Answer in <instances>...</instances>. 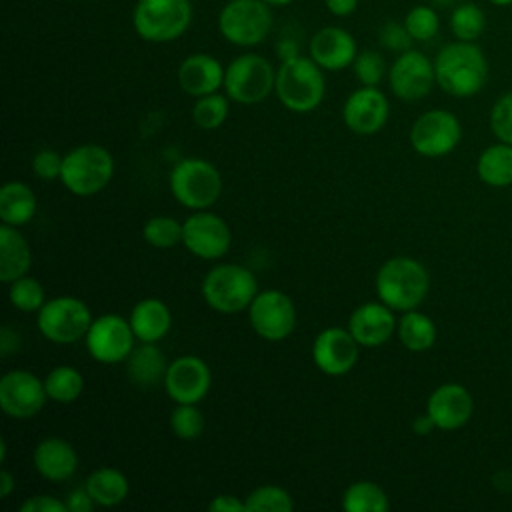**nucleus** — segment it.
Instances as JSON below:
<instances>
[{
  "label": "nucleus",
  "instance_id": "nucleus-1",
  "mask_svg": "<svg viewBox=\"0 0 512 512\" xmlns=\"http://www.w3.org/2000/svg\"><path fill=\"white\" fill-rule=\"evenodd\" d=\"M436 84L450 96L470 98L488 80V60L474 42L456 40L442 46L434 58Z\"/></svg>",
  "mask_w": 512,
  "mask_h": 512
},
{
  "label": "nucleus",
  "instance_id": "nucleus-2",
  "mask_svg": "<svg viewBox=\"0 0 512 512\" xmlns=\"http://www.w3.org/2000/svg\"><path fill=\"white\" fill-rule=\"evenodd\" d=\"M376 294L394 312H408L422 304L430 288V276L422 262L410 256L388 258L376 272Z\"/></svg>",
  "mask_w": 512,
  "mask_h": 512
},
{
  "label": "nucleus",
  "instance_id": "nucleus-3",
  "mask_svg": "<svg viewBox=\"0 0 512 512\" xmlns=\"http://www.w3.org/2000/svg\"><path fill=\"white\" fill-rule=\"evenodd\" d=\"M280 104L296 114L316 110L326 94L322 68L310 56H296L280 62L276 70V88Z\"/></svg>",
  "mask_w": 512,
  "mask_h": 512
},
{
  "label": "nucleus",
  "instance_id": "nucleus-4",
  "mask_svg": "<svg viewBox=\"0 0 512 512\" xmlns=\"http://www.w3.org/2000/svg\"><path fill=\"white\" fill-rule=\"evenodd\" d=\"M204 302L220 314H238L248 310L258 294V280L246 266L224 262L208 270L200 284Z\"/></svg>",
  "mask_w": 512,
  "mask_h": 512
},
{
  "label": "nucleus",
  "instance_id": "nucleus-5",
  "mask_svg": "<svg viewBox=\"0 0 512 512\" xmlns=\"http://www.w3.org/2000/svg\"><path fill=\"white\" fill-rule=\"evenodd\" d=\"M114 176V158L108 148L100 144H80L64 154L60 182L64 188L80 198L102 192Z\"/></svg>",
  "mask_w": 512,
  "mask_h": 512
},
{
  "label": "nucleus",
  "instance_id": "nucleus-6",
  "mask_svg": "<svg viewBox=\"0 0 512 512\" xmlns=\"http://www.w3.org/2000/svg\"><path fill=\"white\" fill-rule=\"evenodd\" d=\"M192 16L190 0H138L132 10V26L144 42L166 44L190 28Z\"/></svg>",
  "mask_w": 512,
  "mask_h": 512
},
{
  "label": "nucleus",
  "instance_id": "nucleus-7",
  "mask_svg": "<svg viewBox=\"0 0 512 512\" xmlns=\"http://www.w3.org/2000/svg\"><path fill=\"white\" fill-rule=\"evenodd\" d=\"M168 186L178 204L190 210H208L222 194L218 168L204 158L178 160L168 176Z\"/></svg>",
  "mask_w": 512,
  "mask_h": 512
},
{
  "label": "nucleus",
  "instance_id": "nucleus-8",
  "mask_svg": "<svg viewBox=\"0 0 512 512\" xmlns=\"http://www.w3.org/2000/svg\"><path fill=\"white\" fill-rule=\"evenodd\" d=\"M276 70L262 54H240L226 66L224 94L236 104H260L276 88Z\"/></svg>",
  "mask_w": 512,
  "mask_h": 512
},
{
  "label": "nucleus",
  "instance_id": "nucleus-9",
  "mask_svg": "<svg viewBox=\"0 0 512 512\" xmlns=\"http://www.w3.org/2000/svg\"><path fill=\"white\" fill-rule=\"evenodd\" d=\"M272 22V6L264 0H228L218 14V32L234 46L252 48L268 38Z\"/></svg>",
  "mask_w": 512,
  "mask_h": 512
},
{
  "label": "nucleus",
  "instance_id": "nucleus-10",
  "mask_svg": "<svg viewBox=\"0 0 512 512\" xmlns=\"http://www.w3.org/2000/svg\"><path fill=\"white\" fill-rule=\"evenodd\" d=\"M36 314L38 332L54 344H74L84 340L94 320L88 304L76 296L50 298Z\"/></svg>",
  "mask_w": 512,
  "mask_h": 512
},
{
  "label": "nucleus",
  "instance_id": "nucleus-11",
  "mask_svg": "<svg viewBox=\"0 0 512 512\" xmlns=\"http://www.w3.org/2000/svg\"><path fill=\"white\" fill-rule=\"evenodd\" d=\"M86 352L100 364L126 362L136 346V336L130 320L120 314H102L92 320L84 336Z\"/></svg>",
  "mask_w": 512,
  "mask_h": 512
},
{
  "label": "nucleus",
  "instance_id": "nucleus-12",
  "mask_svg": "<svg viewBox=\"0 0 512 512\" xmlns=\"http://www.w3.org/2000/svg\"><path fill=\"white\" fill-rule=\"evenodd\" d=\"M252 330L268 342L286 340L296 328V306L292 298L276 288L258 290L248 306Z\"/></svg>",
  "mask_w": 512,
  "mask_h": 512
},
{
  "label": "nucleus",
  "instance_id": "nucleus-13",
  "mask_svg": "<svg viewBox=\"0 0 512 512\" xmlns=\"http://www.w3.org/2000/svg\"><path fill=\"white\" fill-rule=\"evenodd\" d=\"M462 138L460 120L442 108L428 110L416 118L410 128L412 148L426 158H438L450 154Z\"/></svg>",
  "mask_w": 512,
  "mask_h": 512
},
{
  "label": "nucleus",
  "instance_id": "nucleus-14",
  "mask_svg": "<svg viewBox=\"0 0 512 512\" xmlns=\"http://www.w3.org/2000/svg\"><path fill=\"white\" fill-rule=\"evenodd\" d=\"M182 244L202 260L222 258L232 244V232L224 218L208 210H194L182 222Z\"/></svg>",
  "mask_w": 512,
  "mask_h": 512
},
{
  "label": "nucleus",
  "instance_id": "nucleus-15",
  "mask_svg": "<svg viewBox=\"0 0 512 512\" xmlns=\"http://www.w3.org/2000/svg\"><path fill=\"white\" fill-rule=\"evenodd\" d=\"M434 84V62L412 48L398 54L388 70V86L392 94L404 102L422 100L430 94Z\"/></svg>",
  "mask_w": 512,
  "mask_h": 512
},
{
  "label": "nucleus",
  "instance_id": "nucleus-16",
  "mask_svg": "<svg viewBox=\"0 0 512 512\" xmlns=\"http://www.w3.org/2000/svg\"><path fill=\"white\" fill-rule=\"evenodd\" d=\"M44 378L28 370H10L0 378V408L16 420L34 418L46 404Z\"/></svg>",
  "mask_w": 512,
  "mask_h": 512
},
{
  "label": "nucleus",
  "instance_id": "nucleus-17",
  "mask_svg": "<svg viewBox=\"0 0 512 512\" xmlns=\"http://www.w3.org/2000/svg\"><path fill=\"white\" fill-rule=\"evenodd\" d=\"M212 386L208 364L194 354H184L168 364L164 390L174 404H198L206 398Z\"/></svg>",
  "mask_w": 512,
  "mask_h": 512
},
{
  "label": "nucleus",
  "instance_id": "nucleus-18",
  "mask_svg": "<svg viewBox=\"0 0 512 512\" xmlns=\"http://www.w3.org/2000/svg\"><path fill=\"white\" fill-rule=\"evenodd\" d=\"M360 354V344L352 332L340 326L324 328L316 334L312 342V362L326 376H344L348 374Z\"/></svg>",
  "mask_w": 512,
  "mask_h": 512
},
{
  "label": "nucleus",
  "instance_id": "nucleus-19",
  "mask_svg": "<svg viewBox=\"0 0 512 512\" xmlns=\"http://www.w3.org/2000/svg\"><path fill=\"white\" fill-rule=\"evenodd\" d=\"M390 116V104L378 86L356 88L342 106V120L346 128L360 136L380 132Z\"/></svg>",
  "mask_w": 512,
  "mask_h": 512
},
{
  "label": "nucleus",
  "instance_id": "nucleus-20",
  "mask_svg": "<svg viewBox=\"0 0 512 512\" xmlns=\"http://www.w3.org/2000/svg\"><path fill=\"white\" fill-rule=\"evenodd\" d=\"M474 412V400L470 392L456 382L440 384L432 390L426 402V414L440 430L462 428Z\"/></svg>",
  "mask_w": 512,
  "mask_h": 512
},
{
  "label": "nucleus",
  "instance_id": "nucleus-21",
  "mask_svg": "<svg viewBox=\"0 0 512 512\" xmlns=\"http://www.w3.org/2000/svg\"><path fill=\"white\" fill-rule=\"evenodd\" d=\"M396 326L398 320L394 318V310L382 300L356 306L348 318V330L364 348H376L388 342L396 332Z\"/></svg>",
  "mask_w": 512,
  "mask_h": 512
},
{
  "label": "nucleus",
  "instance_id": "nucleus-22",
  "mask_svg": "<svg viewBox=\"0 0 512 512\" xmlns=\"http://www.w3.org/2000/svg\"><path fill=\"white\" fill-rule=\"evenodd\" d=\"M308 54L322 70L338 72L352 66L358 46L348 30L340 26H324L310 38Z\"/></svg>",
  "mask_w": 512,
  "mask_h": 512
},
{
  "label": "nucleus",
  "instance_id": "nucleus-23",
  "mask_svg": "<svg viewBox=\"0 0 512 512\" xmlns=\"http://www.w3.org/2000/svg\"><path fill=\"white\" fill-rule=\"evenodd\" d=\"M224 72L226 68L218 58L206 52H194L180 62L176 80L182 92L200 98L218 92L224 86Z\"/></svg>",
  "mask_w": 512,
  "mask_h": 512
},
{
  "label": "nucleus",
  "instance_id": "nucleus-24",
  "mask_svg": "<svg viewBox=\"0 0 512 512\" xmlns=\"http://www.w3.org/2000/svg\"><path fill=\"white\" fill-rule=\"evenodd\" d=\"M32 464L44 480L54 484L66 482L78 468V452L68 440L48 436L34 446Z\"/></svg>",
  "mask_w": 512,
  "mask_h": 512
},
{
  "label": "nucleus",
  "instance_id": "nucleus-25",
  "mask_svg": "<svg viewBox=\"0 0 512 512\" xmlns=\"http://www.w3.org/2000/svg\"><path fill=\"white\" fill-rule=\"evenodd\" d=\"M130 326L138 342H160L172 328V312L160 298H144L130 310Z\"/></svg>",
  "mask_w": 512,
  "mask_h": 512
},
{
  "label": "nucleus",
  "instance_id": "nucleus-26",
  "mask_svg": "<svg viewBox=\"0 0 512 512\" xmlns=\"http://www.w3.org/2000/svg\"><path fill=\"white\" fill-rule=\"evenodd\" d=\"M126 374L138 388H154L164 384L168 364L162 350L152 342H140L126 358Z\"/></svg>",
  "mask_w": 512,
  "mask_h": 512
},
{
  "label": "nucleus",
  "instance_id": "nucleus-27",
  "mask_svg": "<svg viewBox=\"0 0 512 512\" xmlns=\"http://www.w3.org/2000/svg\"><path fill=\"white\" fill-rule=\"evenodd\" d=\"M32 266V248L24 234L10 224L0 226V280L4 284L26 276Z\"/></svg>",
  "mask_w": 512,
  "mask_h": 512
},
{
  "label": "nucleus",
  "instance_id": "nucleus-28",
  "mask_svg": "<svg viewBox=\"0 0 512 512\" xmlns=\"http://www.w3.org/2000/svg\"><path fill=\"white\" fill-rule=\"evenodd\" d=\"M84 486L90 492V496L94 498L96 506H104V508L122 504L130 492V482H128L126 474L112 466H100V468L92 470L86 476Z\"/></svg>",
  "mask_w": 512,
  "mask_h": 512
},
{
  "label": "nucleus",
  "instance_id": "nucleus-29",
  "mask_svg": "<svg viewBox=\"0 0 512 512\" xmlns=\"http://www.w3.org/2000/svg\"><path fill=\"white\" fill-rule=\"evenodd\" d=\"M38 202L32 188L24 182L10 180L0 190V220L10 226H24L36 214Z\"/></svg>",
  "mask_w": 512,
  "mask_h": 512
},
{
  "label": "nucleus",
  "instance_id": "nucleus-30",
  "mask_svg": "<svg viewBox=\"0 0 512 512\" xmlns=\"http://www.w3.org/2000/svg\"><path fill=\"white\" fill-rule=\"evenodd\" d=\"M396 334L406 350L424 352L432 348L436 342V324L432 322L430 316L414 308V310L402 312V318L398 320V326H396Z\"/></svg>",
  "mask_w": 512,
  "mask_h": 512
},
{
  "label": "nucleus",
  "instance_id": "nucleus-31",
  "mask_svg": "<svg viewBox=\"0 0 512 512\" xmlns=\"http://www.w3.org/2000/svg\"><path fill=\"white\" fill-rule=\"evenodd\" d=\"M478 176L488 186H510L512 184V146L494 144L486 148L476 164Z\"/></svg>",
  "mask_w": 512,
  "mask_h": 512
},
{
  "label": "nucleus",
  "instance_id": "nucleus-32",
  "mask_svg": "<svg viewBox=\"0 0 512 512\" xmlns=\"http://www.w3.org/2000/svg\"><path fill=\"white\" fill-rule=\"evenodd\" d=\"M44 388H46L48 400L56 404H72L84 392V376L80 374L78 368L70 364H60V366H54L44 376Z\"/></svg>",
  "mask_w": 512,
  "mask_h": 512
},
{
  "label": "nucleus",
  "instance_id": "nucleus-33",
  "mask_svg": "<svg viewBox=\"0 0 512 512\" xmlns=\"http://www.w3.org/2000/svg\"><path fill=\"white\" fill-rule=\"evenodd\" d=\"M346 512H386L390 508L388 494L372 480H356L342 494Z\"/></svg>",
  "mask_w": 512,
  "mask_h": 512
},
{
  "label": "nucleus",
  "instance_id": "nucleus-34",
  "mask_svg": "<svg viewBox=\"0 0 512 512\" xmlns=\"http://www.w3.org/2000/svg\"><path fill=\"white\" fill-rule=\"evenodd\" d=\"M448 24H450V32L456 40L474 42L486 30V14L478 4L462 2L452 8Z\"/></svg>",
  "mask_w": 512,
  "mask_h": 512
},
{
  "label": "nucleus",
  "instance_id": "nucleus-35",
  "mask_svg": "<svg viewBox=\"0 0 512 512\" xmlns=\"http://www.w3.org/2000/svg\"><path fill=\"white\" fill-rule=\"evenodd\" d=\"M230 98L222 92H212L196 98L192 106V122L200 130H216L220 128L230 112Z\"/></svg>",
  "mask_w": 512,
  "mask_h": 512
},
{
  "label": "nucleus",
  "instance_id": "nucleus-36",
  "mask_svg": "<svg viewBox=\"0 0 512 512\" xmlns=\"http://www.w3.org/2000/svg\"><path fill=\"white\" fill-rule=\"evenodd\" d=\"M246 512H292L294 500L290 492L276 484L254 488L246 498Z\"/></svg>",
  "mask_w": 512,
  "mask_h": 512
},
{
  "label": "nucleus",
  "instance_id": "nucleus-37",
  "mask_svg": "<svg viewBox=\"0 0 512 512\" xmlns=\"http://www.w3.org/2000/svg\"><path fill=\"white\" fill-rule=\"evenodd\" d=\"M8 300L20 312H38L46 302V292L36 278L26 274L8 284Z\"/></svg>",
  "mask_w": 512,
  "mask_h": 512
},
{
  "label": "nucleus",
  "instance_id": "nucleus-38",
  "mask_svg": "<svg viewBox=\"0 0 512 512\" xmlns=\"http://www.w3.org/2000/svg\"><path fill=\"white\" fill-rule=\"evenodd\" d=\"M144 240L160 250L182 244V222L172 216H152L142 228Z\"/></svg>",
  "mask_w": 512,
  "mask_h": 512
},
{
  "label": "nucleus",
  "instance_id": "nucleus-39",
  "mask_svg": "<svg viewBox=\"0 0 512 512\" xmlns=\"http://www.w3.org/2000/svg\"><path fill=\"white\" fill-rule=\"evenodd\" d=\"M204 428L206 420L198 404H176L170 412V430L180 440H196Z\"/></svg>",
  "mask_w": 512,
  "mask_h": 512
},
{
  "label": "nucleus",
  "instance_id": "nucleus-40",
  "mask_svg": "<svg viewBox=\"0 0 512 512\" xmlns=\"http://www.w3.org/2000/svg\"><path fill=\"white\" fill-rule=\"evenodd\" d=\"M402 22H404L408 34L412 36V40H416V42H428L440 30V16H438L436 8L426 6V4H418V6L410 8Z\"/></svg>",
  "mask_w": 512,
  "mask_h": 512
},
{
  "label": "nucleus",
  "instance_id": "nucleus-41",
  "mask_svg": "<svg viewBox=\"0 0 512 512\" xmlns=\"http://www.w3.org/2000/svg\"><path fill=\"white\" fill-rule=\"evenodd\" d=\"M352 70L356 80L362 86H378L386 72V62L384 56L378 50H362L356 54L354 62H352Z\"/></svg>",
  "mask_w": 512,
  "mask_h": 512
},
{
  "label": "nucleus",
  "instance_id": "nucleus-42",
  "mask_svg": "<svg viewBox=\"0 0 512 512\" xmlns=\"http://www.w3.org/2000/svg\"><path fill=\"white\" fill-rule=\"evenodd\" d=\"M490 128L494 136L512 146V92L502 94L490 112Z\"/></svg>",
  "mask_w": 512,
  "mask_h": 512
},
{
  "label": "nucleus",
  "instance_id": "nucleus-43",
  "mask_svg": "<svg viewBox=\"0 0 512 512\" xmlns=\"http://www.w3.org/2000/svg\"><path fill=\"white\" fill-rule=\"evenodd\" d=\"M378 42L382 48L390 50V52H396V54H402L406 50H410L412 46V36L408 34L404 22H396V20H388L380 26L378 30Z\"/></svg>",
  "mask_w": 512,
  "mask_h": 512
},
{
  "label": "nucleus",
  "instance_id": "nucleus-44",
  "mask_svg": "<svg viewBox=\"0 0 512 512\" xmlns=\"http://www.w3.org/2000/svg\"><path fill=\"white\" fill-rule=\"evenodd\" d=\"M62 164H64V156L56 150L44 148L40 152L34 154L32 158V170L40 180H60L62 174Z\"/></svg>",
  "mask_w": 512,
  "mask_h": 512
},
{
  "label": "nucleus",
  "instance_id": "nucleus-45",
  "mask_svg": "<svg viewBox=\"0 0 512 512\" xmlns=\"http://www.w3.org/2000/svg\"><path fill=\"white\" fill-rule=\"evenodd\" d=\"M20 512H68V508L64 500H58L48 494H36L28 496L20 504Z\"/></svg>",
  "mask_w": 512,
  "mask_h": 512
},
{
  "label": "nucleus",
  "instance_id": "nucleus-46",
  "mask_svg": "<svg viewBox=\"0 0 512 512\" xmlns=\"http://www.w3.org/2000/svg\"><path fill=\"white\" fill-rule=\"evenodd\" d=\"M64 502H66L68 512H90V510L96 506V502H94V498L90 496V492L86 490V486L70 490Z\"/></svg>",
  "mask_w": 512,
  "mask_h": 512
},
{
  "label": "nucleus",
  "instance_id": "nucleus-47",
  "mask_svg": "<svg viewBox=\"0 0 512 512\" xmlns=\"http://www.w3.org/2000/svg\"><path fill=\"white\" fill-rule=\"evenodd\" d=\"M210 512H246V502L234 494H218L208 502Z\"/></svg>",
  "mask_w": 512,
  "mask_h": 512
},
{
  "label": "nucleus",
  "instance_id": "nucleus-48",
  "mask_svg": "<svg viewBox=\"0 0 512 512\" xmlns=\"http://www.w3.org/2000/svg\"><path fill=\"white\" fill-rule=\"evenodd\" d=\"M18 348H20V334L10 326H2V330H0V352H2V356L6 358L10 354L18 352Z\"/></svg>",
  "mask_w": 512,
  "mask_h": 512
},
{
  "label": "nucleus",
  "instance_id": "nucleus-49",
  "mask_svg": "<svg viewBox=\"0 0 512 512\" xmlns=\"http://www.w3.org/2000/svg\"><path fill=\"white\" fill-rule=\"evenodd\" d=\"M358 2H360V0H324V6H326V10H328L332 16L344 18V16H350V14L356 12Z\"/></svg>",
  "mask_w": 512,
  "mask_h": 512
},
{
  "label": "nucleus",
  "instance_id": "nucleus-50",
  "mask_svg": "<svg viewBox=\"0 0 512 512\" xmlns=\"http://www.w3.org/2000/svg\"><path fill=\"white\" fill-rule=\"evenodd\" d=\"M276 54H278L280 62H284V60L300 56V46L294 38H280L276 44Z\"/></svg>",
  "mask_w": 512,
  "mask_h": 512
},
{
  "label": "nucleus",
  "instance_id": "nucleus-51",
  "mask_svg": "<svg viewBox=\"0 0 512 512\" xmlns=\"http://www.w3.org/2000/svg\"><path fill=\"white\" fill-rule=\"evenodd\" d=\"M434 428H436V424H434V420H432L428 414H420V416H416V418L412 420V430H414V434H418V436H426V434H430Z\"/></svg>",
  "mask_w": 512,
  "mask_h": 512
},
{
  "label": "nucleus",
  "instance_id": "nucleus-52",
  "mask_svg": "<svg viewBox=\"0 0 512 512\" xmlns=\"http://www.w3.org/2000/svg\"><path fill=\"white\" fill-rule=\"evenodd\" d=\"M14 486H16L14 476L8 470H2L0 472V496L8 498L12 494V490H14Z\"/></svg>",
  "mask_w": 512,
  "mask_h": 512
},
{
  "label": "nucleus",
  "instance_id": "nucleus-53",
  "mask_svg": "<svg viewBox=\"0 0 512 512\" xmlns=\"http://www.w3.org/2000/svg\"><path fill=\"white\" fill-rule=\"evenodd\" d=\"M268 6H272V8H282V6H288V4H292L294 0H264Z\"/></svg>",
  "mask_w": 512,
  "mask_h": 512
},
{
  "label": "nucleus",
  "instance_id": "nucleus-54",
  "mask_svg": "<svg viewBox=\"0 0 512 512\" xmlns=\"http://www.w3.org/2000/svg\"><path fill=\"white\" fill-rule=\"evenodd\" d=\"M492 6H512V0H486Z\"/></svg>",
  "mask_w": 512,
  "mask_h": 512
},
{
  "label": "nucleus",
  "instance_id": "nucleus-55",
  "mask_svg": "<svg viewBox=\"0 0 512 512\" xmlns=\"http://www.w3.org/2000/svg\"><path fill=\"white\" fill-rule=\"evenodd\" d=\"M436 6H448L452 0H432Z\"/></svg>",
  "mask_w": 512,
  "mask_h": 512
}]
</instances>
